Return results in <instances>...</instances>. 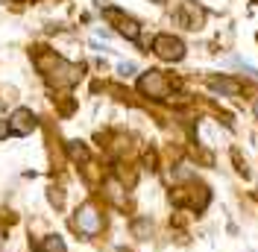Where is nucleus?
I'll return each mask as SVG.
<instances>
[{"label": "nucleus", "mask_w": 258, "mask_h": 252, "mask_svg": "<svg viewBox=\"0 0 258 252\" xmlns=\"http://www.w3.org/2000/svg\"><path fill=\"white\" fill-rule=\"evenodd\" d=\"M103 15L112 21V27L120 32L123 38H129V41H138V38H141V24H138L132 15H126L123 9H117V6H106Z\"/></svg>", "instance_id": "nucleus-1"}, {"label": "nucleus", "mask_w": 258, "mask_h": 252, "mask_svg": "<svg viewBox=\"0 0 258 252\" xmlns=\"http://www.w3.org/2000/svg\"><path fill=\"white\" fill-rule=\"evenodd\" d=\"M153 50H156V56H161L164 62H179V59H185V41L176 38V35H170V32H161L153 38Z\"/></svg>", "instance_id": "nucleus-2"}, {"label": "nucleus", "mask_w": 258, "mask_h": 252, "mask_svg": "<svg viewBox=\"0 0 258 252\" xmlns=\"http://www.w3.org/2000/svg\"><path fill=\"white\" fill-rule=\"evenodd\" d=\"M138 88H141V94L156 97V100H164L170 94V85H167V79H164L161 71H147L144 77L138 79Z\"/></svg>", "instance_id": "nucleus-3"}, {"label": "nucleus", "mask_w": 258, "mask_h": 252, "mask_svg": "<svg viewBox=\"0 0 258 252\" xmlns=\"http://www.w3.org/2000/svg\"><path fill=\"white\" fill-rule=\"evenodd\" d=\"M74 229L80 235H97L100 232V214H97L94 205H82L74 217Z\"/></svg>", "instance_id": "nucleus-4"}, {"label": "nucleus", "mask_w": 258, "mask_h": 252, "mask_svg": "<svg viewBox=\"0 0 258 252\" xmlns=\"http://www.w3.org/2000/svg\"><path fill=\"white\" fill-rule=\"evenodd\" d=\"M6 123H9V135H30V132H35V114L30 109H18L12 111V117Z\"/></svg>", "instance_id": "nucleus-5"}, {"label": "nucleus", "mask_w": 258, "mask_h": 252, "mask_svg": "<svg viewBox=\"0 0 258 252\" xmlns=\"http://www.w3.org/2000/svg\"><path fill=\"white\" fill-rule=\"evenodd\" d=\"M41 249H44V252H64V240H62V237H56V235H50L47 243H44Z\"/></svg>", "instance_id": "nucleus-6"}, {"label": "nucleus", "mask_w": 258, "mask_h": 252, "mask_svg": "<svg viewBox=\"0 0 258 252\" xmlns=\"http://www.w3.org/2000/svg\"><path fill=\"white\" fill-rule=\"evenodd\" d=\"M135 71H138V68H135V65H132V62H123V65H120V74H123V77H132V74H135Z\"/></svg>", "instance_id": "nucleus-7"}, {"label": "nucleus", "mask_w": 258, "mask_h": 252, "mask_svg": "<svg viewBox=\"0 0 258 252\" xmlns=\"http://www.w3.org/2000/svg\"><path fill=\"white\" fill-rule=\"evenodd\" d=\"M6 135H9V123H6V120H0V138H6Z\"/></svg>", "instance_id": "nucleus-8"}, {"label": "nucleus", "mask_w": 258, "mask_h": 252, "mask_svg": "<svg viewBox=\"0 0 258 252\" xmlns=\"http://www.w3.org/2000/svg\"><path fill=\"white\" fill-rule=\"evenodd\" d=\"M15 3H35V0H15Z\"/></svg>", "instance_id": "nucleus-9"}, {"label": "nucleus", "mask_w": 258, "mask_h": 252, "mask_svg": "<svg viewBox=\"0 0 258 252\" xmlns=\"http://www.w3.org/2000/svg\"><path fill=\"white\" fill-rule=\"evenodd\" d=\"M159 3H164V0H159Z\"/></svg>", "instance_id": "nucleus-10"}]
</instances>
